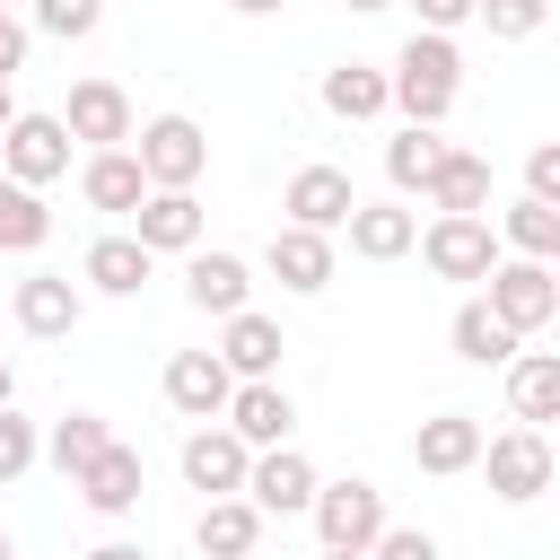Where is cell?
Wrapping results in <instances>:
<instances>
[{"label": "cell", "instance_id": "cell-26", "mask_svg": "<svg viewBox=\"0 0 560 560\" xmlns=\"http://www.w3.org/2000/svg\"><path fill=\"white\" fill-rule=\"evenodd\" d=\"M446 341H455V359H464V368H508V359L525 350V341H516V332H508V324H499L481 298H464V306H455Z\"/></svg>", "mask_w": 560, "mask_h": 560}, {"label": "cell", "instance_id": "cell-17", "mask_svg": "<svg viewBox=\"0 0 560 560\" xmlns=\"http://www.w3.org/2000/svg\"><path fill=\"white\" fill-rule=\"evenodd\" d=\"M184 298L201 306V315H245L254 306V271H245V254H184Z\"/></svg>", "mask_w": 560, "mask_h": 560}, {"label": "cell", "instance_id": "cell-4", "mask_svg": "<svg viewBox=\"0 0 560 560\" xmlns=\"http://www.w3.org/2000/svg\"><path fill=\"white\" fill-rule=\"evenodd\" d=\"M481 306H490V315H499V324H508V332L525 341V332H542V324L560 315V271H551V262H525V254H516V262H499V271H490Z\"/></svg>", "mask_w": 560, "mask_h": 560}, {"label": "cell", "instance_id": "cell-42", "mask_svg": "<svg viewBox=\"0 0 560 560\" xmlns=\"http://www.w3.org/2000/svg\"><path fill=\"white\" fill-rule=\"evenodd\" d=\"M9 402H18V368L0 359V411H9Z\"/></svg>", "mask_w": 560, "mask_h": 560}, {"label": "cell", "instance_id": "cell-44", "mask_svg": "<svg viewBox=\"0 0 560 560\" xmlns=\"http://www.w3.org/2000/svg\"><path fill=\"white\" fill-rule=\"evenodd\" d=\"M9 122H18V105H9V88H0V131H9Z\"/></svg>", "mask_w": 560, "mask_h": 560}, {"label": "cell", "instance_id": "cell-11", "mask_svg": "<svg viewBox=\"0 0 560 560\" xmlns=\"http://www.w3.org/2000/svg\"><path fill=\"white\" fill-rule=\"evenodd\" d=\"M61 131L88 140V158H96V149H122V140H131V96H122L114 79H79L70 105H61Z\"/></svg>", "mask_w": 560, "mask_h": 560}, {"label": "cell", "instance_id": "cell-46", "mask_svg": "<svg viewBox=\"0 0 560 560\" xmlns=\"http://www.w3.org/2000/svg\"><path fill=\"white\" fill-rule=\"evenodd\" d=\"M0 560H18V542H9V534H0Z\"/></svg>", "mask_w": 560, "mask_h": 560}, {"label": "cell", "instance_id": "cell-40", "mask_svg": "<svg viewBox=\"0 0 560 560\" xmlns=\"http://www.w3.org/2000/svg\"><path fill=\"white\" fill-rule=\"evenodd\" d=\"M88 560H149V551H140V542H96Z\"/></svg>", "mask_w": 560, "mask_h": 560}, {"label": "cell", "instance_id": "cell-7", "mask_svg": "<svg viewBox=\"0 0 560 560\" xmlns=\"http://www.w3.org/2000/svg\"><path fill=\"white\" fill-rule=\"evenodd\" d=\"M481 464H490V490H499L508 508H525V499L551 490V438H542V429H499V438H481Z\"/></svg>", "mask_w": 560, "mask_h": 560}, {"label": "cell", "instance_id": "cell-19", "mask_svg": "<svg viewBox=\"0 0 560 560\" xmlns=\"http://www.w3.org/2000/svg\"><path fill=\"white\" fill-rule=\"evenodd\" d=\"M70 490H79L96 516H131V508H140V490H149V464H140V446H122V438H114V446L70 481Z\"/></svg>", "mask_w": 560, "mask_h": 560}, {"label": "cell", "instance_id": "cell-22", "mask_svg": "<svg viewBox=\"0 0 560 560\" xmlns=\"http://www.w3.org/2000/svg\"><path fill=\"white\" fill-rule=\"evenodd\" d=\"M149 262H158V254L122 228V236H96V245L79 254V280H88L96 298H140V289H149Z\"/></svg>", "mask_w": 560, "mask_h": 560}, {"label": "cell", "instance_id": "cell-14", "mask_svg": "<svg viewBox=\"0 0 560 560\" xmlns=\"http://www.w3.org/2000/svg\"><path fill=\"white\" fill-rule=\"evenodd\" d=\"M228 394H236V376L219 368V350H175L166 359V402L201 429V420H219L228 411Z\"/></svg>", "mask_w": 560, "mask_h": 560}, {"label": "cell", "instance_id": "cell-24", "mask_svg": "<svg viewBox=\"0 0 560 560\" xmlns=\"http://www.w3.org/2000/svg\"><path fill=\"white\" fill-rule=\"evenodd\" d=\"M420 201H429L438 219H481V210H490V158H472V149H446Z\"/></svg>", "mask_w": 560, "mask_h": 560}, {"label": "cell", "instance_id": "cell-2", "mask_svg": "<svg viewBox=\"0 0 560 560\" xmlns=\"http://www.w3.org/2000/svg\"><path fill=\"white\" fill-rule=\"evenodd\" d=\"M140 149V175H149V192H192L201 184V166H210V131L192 122V114H158V122H140L131 131Z\"/></svg>", "mask_w": 560, "mask_h": 560}, {"label": "cell", "instance_id": "cell-45", "mask_svg": "<svg viewBox=\"0 0 560 560\" xmlns=\"http://www.w3.org/2000/svg\"><path fill=\"white\" fill-rule=\"evenodd\" d=\"M324 560H368V551H324Z\"/></svg>", "mask_w": 560, "mask_h": 560}, {"label": "cell", "instance_id": "cell-39", "mask_svg": "<svg viewBox=\"0 0 560 560\" xmlns=\"http://www.w3.org/2000/svg\"><path fill=\"white\" fill-rule=\"evenodd\" d=\"M26 44H35V35H26V26H18V18L0 9V88H9L18 70H26Z\"/></svg>", "mask_w": 560, "mask_h": 560}, {"label": "cell", "instance_id": "cell-35", "mask_svg": "<svg viewBox=\"0 0 560 560\" xmlns=\"http://www.w3.org/2000/svg\"><path fill=\"white\" fill-rule=\"evenodd\" d=\"M35 455H44V438H35V420H18V402H9V411H0V490L26 481Z\"/></svg>", "mask_w": 560, "mask_h": 560}, {"label": "cell", "instance_id": "cell-20", "mask_svg": "<svg viewBox=\"0 0 560 560\" xmlns=\"http://www.w3.org/2000/svg\"><path fill=\"white\" fill-rule=\"evenodd\" d=\"M131 236H140L149 254H201V201H192V192H140Z\"/></svg>", "mask_w": 560, "mask_h": 560}, {"label": "cell", "instance_id": "cell-41", "mask_svg": "<svg viewBox=\"0 0 560 560\" xmlns=\"http://www.w3.org/2000/svg\"><path fill=\"white\" fill-rule=\"evenodd\" d=\"M236 18H271V9H289V0H228Z\"/></svg>", "mask_w": 560, "mask_h": 560}, {"label": "cell", "instance_id": "cell-38", "mask_svg": "<svg viewBox=\"0 0 560 560\" xmlns=\"http://www.w3.org/2000/svg\"><path fill=\"white\" fill-rule=\"evenodd\" d=\"M411 9H420V35H455V26H464L481 0H411Z\"/></svg>", "mask_w": 560, "mask_h": 560}, {"label": "cell", "instance_id": "cell-37", "mask_svg": "<svg viewBox=\"0 0 560 560\" xmlns=\"http://www.w3.org/2000/svg\"><path fill=\"white\" fill-rule=\"evenodd\" d=\"M525 192L560 210V140H534V158H525Z\"/></svg>", "mask_w": 560, "mask_h": 560}, {"label": "cell", "instance_id": "cell-21", "mask_svg": "<svg viewBox=\"0 0 560 560\" xmlns=\"http://www.w3.org/2000/svg\"><path fill=\"white\" fill-rule=\"evenodd\" d=\"M341 236H350L359 262H402V254L420 245V219H411L402 201H359V210L341 219Z\"/></svg>", "mask_w": 560, "mask_h": 560}, {"label": "cell", "instance_id": "cell-30", "mask_svg": "<svg viewBox=\"0 0 560 560\" xmlns=\"http://www.w3.org/2000/svg\"><path fill=\"white\" fill-rule=\"evenodd\" d=\"M490 236H499V245H516L525 262H551V254H560V210L525 192V201H508V219H499Z\"/></svg>", "mask_w": 560, "mask_h": 560}, {"label": "cell", "instance_id": "cell-43", "mask_svg": "<svg viewBox=\"0 0 560 560\" xmlns=\"http://www.w3.org/2000/svg\"><path fill=\"white\" fill-rule=\"evenodd\" d=\"M341 9H359V18H376V9H394V0H341Z\"/></svg>", "mask_w": 560, "mask_h": 560}, {"label": "cell", "instance_id": "cell-28", "mask_svg": "<svg viewBox=\"0 0 560 560\" xmlns=\"http://www.w3.org/2000/svg\"><path fill=\"white\" fill-rule=\"evenodd\" d=\"M324 114H341V122H376V114H385V70H368V61H332V70H324Z\"/></svg>", "mask_w": 560, "mask_h": 560}, {"label": "cell", "instance_id": "cell-5", "mask_svg": "<svg viewBox=\"0 0 560 560\" xmlns=\"http://www.w3.org/2000/svg\"><path fill=\"white\" fill-rule=\"evenodd\" d=\"M0 175L26 184V192L61 184V175H70V131H61V114H18V122L0 131Z\"/></svg>", "mask_w": 560, "mask_h": 560}, {"label": "cell", "instance_id": "cell-13", "mask_svg": "<svg viewBox=\"0 0 560 560\" xmlns=\"http://www.w3.org/2000/svg\"><path fill=\"white\" fill-rule=\"evenodd\" d=\"M280 324L262 315V306H245V315H228L219 324V368L236 376V385H262V376H280Z\"/></svg>", "mask_w": 560, "mask_h": 560}, {"label": "cell", "instance_id": "cell-23", "mask_svg": "<svg viewBox=\"0 0 560 560\" xmlns=\"http://www.w3.org/2000/svg\"><path fill=\"white\" fill-rule=\"evenodd\" d=\"M140 192H149V175H140V158H131V149H96V158L79 166V201H88V210H105V219H131V210H140Z\"/></svg>", "mask_w": 560, "mask_h": 560}, {"label": "cell", "instance_id": "cell-12", "mask_svg": "<svg viewBox=\"0 0 560 560\" xmlns=\"http://www.w3.org/2000/svg\"><path fill=\"white\" fill-rule=\"evenodd\" d=\"M280 210H289L280 228H315V236H332V228L359 210V192H350V175H341V166H298V175H289V192H280Z\"/></svg>", "mask_w": 560, "mask_h": 560}, {"label": "cell", "instance_id": "cell-10", "mask_svg": "<svg viewBox=\"0 0 560 560\" xmlns=\"http://www.w3.org/2000/svg\"><path fill=\"white\" fill-rule=\"evenodd\" d=\"M9 315H18V332H26V341H70V332H79V315H88V298L70 289V271H26V280H18V298H9Z\"/></svg>", "mask_w": 560, "mask_h": 560}, {"label": "cell", "instance_id": "cell-8", "mask_svg": "<svg viewBox=\"0 0 560 560\" xmlns=\"http://www.w3.org/2000/svg\"><path fill=\"white\" fill-rule=\"evenodd\" d=\"M315 481H324V472H315L298 446H262V455L245 464V508H254V516H306V508H315Z\"/></svg>", "mask_w": 560, "mask_h": 560}, {"label": "cell", "instance_id": "cell-18", "mask_svg": "<svg viewBox=\"0 0 560 560\" xmlns=\"http://www.w3.org/2000/svg\"><path fill=\"white\" fill-rule=\"evenodd\" d=\"M411 464L438 472V481L472 472V464H481V420H472V411H438V420H420V429H411Z\"/></svg>", "mask_w": 560, "mask_h": 560}, {"label": "cell", "instance_id": "cell-32", "mask_svg": "<svg viewBox=\"0 0 560 560\" xmlns=\"http://www.w3.org/2000/svg\"><path fill=\"white\" fill-rule=\"evenodd\" d=\"M44 236H52L44 192H26V184H9V175H0V254H35Z\"/></svg>", "mask_w": 560, "mask_h": 560}, {"label": "cell", "instance_id": "cell-31", "mask_svg": "<svg viewBox=\"0 0 560 560\" xmlns=\"http://www.w3.org/2000/svg\"><path fill=\"white\" fill-rule=\"evenodd\" d=\"M105 446H114V429H105L96 411H61V420L44 429V455H52V464H61L70 481H79V472H88V464H96Z\"/></svg>", "mask_w": 560, "mask_h": 560}, {"label": "cell", "instance_id": "cell-36", "mask_svg": "<svg viewBox=\"0 0 560 560\" xmlns=\"http://www.w3.org/2000/svg\"><path fill=\"white\" fill-rule=\"evenodd\" d=\"M368 560H438V534H429V525H385V534L368 542Z\"/></svg>", "mask_w": 560, "mask_h": 560}, {"label": "cell", "instance_id": "cell-29", "mask_svg": "<svg viewBox=\"0 0 560 560\" xmlns=\"http://www.w3.org/2000/svg\"><path fill=\"white\" fill-rule=\"evenodd\" d=\"M455 140H438V131H420V122H402L394 140H385V175H394V192H429V175H438V158H446Z\"/></svg>", "mask_w": 560, "mask_h": 560}, {"label": "cell", "instance_id": "cell-16", "mask_svg": "<svg viewBox=\"0 0 560 560\" xmlns=\"http://www.w3.org/2000/svg\"><path fill=\"white\" fill-rule=\"evenodd\" d=\"M262 262H271V280H280L289 298H315V289H332V236H315V228H271Z\"/></svg>", "mask_w": 560, "mask_h": 560}, {"label": "cell", "instance_id": "cell-34", "mask_svg": "<svg viewBox=\"0 0 560 560\" xmlns=\"http://www.w3.org/2000/svg\"><path fill=\"white\" fill-rule=\"evenodd\" d=\"M472 18H481V26L499 35V44H525V35H542V18H551V0H481Z\"/></svg>", "mask_w": 560, "mask_h": 560}, {"label": "cell", "instance_id": "cell-9", "mask_svg": "<svg viewBox=\"0 0 560 560\" xmlns=\"http://www.w3.org/2000/svg\"><path fill=\"white\" fill-rule=\"evenodd\" d=\"M219 429H228L245 455H262V446H289V429H298V402H289V385H280V376H262V385H236V394H228Z\"/></svg>", "mask_w": 560, "mask_h": 560}, {"label": "cell", "instance_id": "cell-27", "mask_svg": "<svg viewBox=\"0 0 560 560\" xmlns=\"http://www.w3.org/2000/svg\"><path fill=\"white\" fill-rule=\"evenodd\" d=\"M192 542H201V560H254L262 516H254L245 499H210V508H201V525H192Z\"/></svg>", "mask_w": 560, "mask_h": 560}, {"label": "cell", "instance_id": "cell-6", "mask_svg": "<svg viewBox=\"0 0 560 560\" xmlns=\"http://www.w3.org/2000/svg\"><path fill=\"white\" fill-rule=\"evenodd\" d=\"M420 262H429L438 280H490L508 254H499L490 219H429V228H420Z\"/></svg>", "mask_w": 560, "mask_h": 560}, {"label": "cell", "instance_id": "cell-15", "mask_svg": "<svg viewBox=\"0 0 560 560\" xmlns=\"http://www.w3.org/2000/svg\"><path fill=\"white\" fill-rule=\"evenodd\" d=\"M245 464H254V455H245L219 420H201V429L184 438V481H192L201 499H245Z\"/></svg>", "mask_w": 560, "mask_h": 560}, {"label": "cell", "instance_id": "cell-25", "mask_svg": "<svg viewBox=\"0 0 560 560\" xmlns=\"http://www.w3.org/2000/svg\"><path fill=\"white\" fill-rule=\"evenodd\" d=\"M508 402H516V429L560 420V350H516L508 359Z\"/></svg>", "mask_w": 560, "mask_h": 560}, {"label": "cell", "instance_id": "cell-3", "mask_svg": "<svg viewBox=\"0 0 560 560\" xmlns=\"http://www.w3.org/2000/svg\"><path fill=\"white\" fill-rule=\"evenodd\" d=\"M315 534H324V551H368L394 516H385V490L376 481H359V472H341V481H315Z\"/></svg>", "mask_w": 560, "mask_h": 560}, {"label": "cell", "instance_id": "cell-33", "mask_svg": "<svg viewBox=\"0 0 560 560\" xmlns=\"http://www.w3.org/2000/svg\"><path fill=\"white\" fill-rule=\"evenodd\" d=\"M105 26V0H35V26L26 35H52V44H88Z\"/></svg>", "mask_w": 560, "mask_h": 560}, {"label": "cell", "instance_id": "cell-1", "mask_svg": "<svg viewBox=\"0 0 560 560\" xmlns=\"http://www.w3.org/2000/svg\"><path fill=\"white\" fill-rule=\"evenodd\" d=\"M455 88H464L455 35H411L394 52V70H385V105H402V122H420V131H438L455 114Z\"/></svg>", "mask_w": 560, "mask_h": 560}]
</instances>
